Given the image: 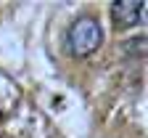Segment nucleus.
Segmentation results:
<instances>
[{
  "label": "nucleus",
  "instance_id": "nucleus-1",
  "mask_svg": "<svg viewBox=\"0 0 148 138\" xmlns=\"http://www.w3.org/2000/svg\"><path fill=\"white\" fill-rule=\"evenodd\" d=\"M101 43H103V29L92 16L77 19L66 29V48L71 56H90L101 48Z\"/></svg>",
  "mask_w": 148,
  "mask_h": 138
},
{
  "label": "nucleus",
  "instance_id": "nucleus-2",
  "mask_svg": "<svg viewBox=\"0 0 148 138\" xmlns=\"http://www.w3.org/2000/svg\"><path fill=\"white\" fill-rule=\"evenodd\" d=\"M143 11H145L143 0H116L111 6V19H114L116 29H130L143 19Z\"/></svg>",
  "mask_w": 148,
  "mask_h": 138
}]
</instances>
